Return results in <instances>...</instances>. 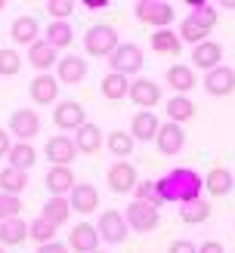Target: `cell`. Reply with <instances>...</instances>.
I'll list each match as a JSON object with an SVG mask.
<instances>
[{
	"label": "cell",
	"mask_w": 235,
	"mask_h": 253,
	"mask_svg": "<svg viewBox=\"0 0 235 253\" xmlns=\"http://www.w3.org/2000/svg\"><path fill=\"white\" fill-rule=\"evenodd\" d=\"M155 188H158V195L164 204H186V201H198L204 192V176H198L195 170L189 167H177V170H170L164 173L161 179H155Z\"/></svg>",
	"instance_id": "obj_1"
},
{
	"label": "cell",
	"mask_w": 235,
	"mask_h": 253,
	"mask_svg": "<svg viewBox=\"0 0 235 253\" xmlns=\"http://www.w3.org/2000/svg\"><path fill=\"white\" fill-rule=\"evenodd\" d=\"M118 46H121V37L111 25H90L84 34V49L96 59H108Z\"/></svg>",
	"instance_id": "obj_2"
},
{
	"label": "cell",
	"mask_w": 235,
	"mask_h": 253,
	"mask_svg": "<svg viewBox=\"0 0 235 253\" xmlns=\"http://www.w3.org/2000/svg\"><path fill=\"white\" fill-rule=\"evenodd\" d=\"M133 12H136V19H140L142 25H152L155 31H161V28H170L173 25V6L170 3H164V0H140V3L133 6Z\"/></svg>",
	"instance_id": "obj_3"
},
{
	"label": "cell",
	"mask_w": 235,
	"mask_h": 253,
	"mask_svg": "<svg viewBox=\"0 0 235 253\" xmlns=\"http://www.w3.org/2000/svg\"><path fill=\"white\" fill-rule=\"evenodd\" d=\"M142 46H136V43H121L115 53L108 56V68L115 71V74H124V78H130V74H140L142 71Z\"/></svg>",
	"instance_id": "obj_4"
},
{
	"label": "cell",
	"mask_w": 235,
	"mask_h": 253,
	"mask_svg": "<svg viewBox=\"0 0 235 253\" xmlns=\"http://www.w3.org/2000/svg\"><path fill=\"white\" fill-rule=\"evenodd\" d=\"M124 222H127V229H133V232H152L161 222V210L152 207V204H142V201H130V204L124 207Z\"/></svg>",
	"instance_id": "obj_5"
},
{
	"label": "cell",
	"mask_w": 235,
	"mask_h": 253,
	"mask_svg": "<svg viewBox=\"0 0 235 253\" xmlns=\"http://www.w3.org/2000/svg\"><path fill=\"white\" fill-rule=\"evenodd\" d=\"M9 136H16L19 142H31V139L41 133V115L31 108H16L9 115Z\"/></svg>",
	"instance_id": "obj_6"
},
{
	"label": "cell",
	"mask_w": 235,
	"mask_h": 253,
	"mask_svg": "<svg viewBox=\"0 0 235 253\" xmlns=\"http://www.w3.org/2000/svg\"><path fill=\"white\" fill-rule=\"evenodd\" d=\"M96 232L108 244H124V238H127L130 229H127V222H124V213L121 210H102V213H99Z\"/></svg>",
	"instance_id": "obj_7"
},
{
	"label": "cell",
	"mask_w": 235,
	"mask_h": 253,
	"mask_svg": "<svg viewBox=\"0 0 235 253\" xmlns=\"http://www.w3.org/2000/svg\"><path fill=\"white\" fill-rule=\"evenodd\" d=\"M105 182H108V188H111L115 195H127V192H133V188H136L140 176H136V167H133L130 161H115V164L108 167Z\"/></svg>",
	"instance_id": "obj_8"
},
{
	"label": "cell",
	"mask_w": 235,
	"mask_h": 253,
	"mask_svg": "<svg viewBox=\"0 0 235 253\" xmlns=\"http://www.w3.org/2000/svg\"><path fill=\"white\" fill-rule=\"evenodd\" d=\"M127 96H130V102L140 105L142 111H152L161 102V86L152 78H136V81H130V93Z\"/></svg>",
	"instance_id": "obj_9"
},
{
	"label": "cell",
	"mask_w": 235,
	"mask_h": 253,
	"mask_svg": "<svg viewBox=\"0 0 235 253\" xmlns=\"http://www.w3.org/2000/svg\"><path fill=\"white\" fill-rule=\"evenodd\" d=\"M53 124L59 130H78V126L87 124V111L81 102H74V99H65V102H56L53 108Z\"/></svg>",
	"instance_id": "obj_10"
},
{
	"label": "cell",
	"mask_w": 235,
	"mask_h": 253,
	"mask_svg": "<svg viewBox=\"0 0 235 253\" xmlns=\"http://www.w3.org/2000/svg\"><path fill=\"white\" fill-rule=\"evenodd\" d=\"M44 155H47V161H53V167H68L74 155H78V148H74L71 136H49L44 145Z\"/></svg>",
	"instance_id": "obj_11"
},
{
	"label": "cell",
	"mask_w": 235,
	"mask_h": 253,
	"mask_svg": "<svg viewBox=\"0 0 235 253\" xmlns=\"http://www.w3.org/2000/svg\"><path fill=\"white\" fill-rule=\"evenodd\" d=\"M99 232H96V225H90V222H78L71 229V235H68V250H74V253H96L99 250Z\"/></svg>",
	"instance_id": "obj_12"
},
{
	"label": "cell",
	"mask_w": 235,
	"mask_h": 253,
	"mask_svg": "<svg viewBox=\"0 0 235 253\" xmlns=\"http://www.w3.org/2000/svg\"><path fill=\"white\" fill-rule=\"evenodd\" d=\"M204 90H207L210 96H217V99L235 93V68L220 65V68H214V71H207V74H204Z\"/></svg>",
	"instance_id": "obj_13"
},
{
	"label": "cell",
	"mask_w": 235,
	"mask_h": 253,
	"mask_svg": "<svg viewBox=\"0 0 235 253\" xmlns=\"http://www.w3.org/2000/svg\"><path fill=\"white\" fill-rule=\"evenodd\" d=\"M155 145H158V151L161 155H167V158H173V155H180L183 151V145H186V133H183V126L180 124H161V130H158V136H155Z\"/></svg>",
	"instance_id": "obj_14"
},
{
	"label": "cell",
	"mask_w": 235,
	"mask_h": 253,
	"mask_svg": "<svg viewBox=\"0 0 235 253\" xmlns=\"http://www.w3.org/2000/svg\"><path fill=\"white\" fill-rule=\"evenodd\" d=\"M102 142H105V133L99 130V124L87 121L84 126L74 130V148H78V155H96L102 148Z\"/></svg>",
	"instance_id": "obj_15"
},
{
	"label": "cell",
	"mask_w": 235,
	"mask_h": 253,
	"mask_svg": "<svg viewBox=\"0 0 235 253\" xmlns=\"http://www.w3.org/2000/svg\"><path fill=\"white\" fill-rule=\"evenodd\" d=\"M87 78V59L84 56H62L56 62V81L59 84H81Z\"/></svg>",
	"instance_id": "obj_16"
},
{
	"label": "cell",
	"mask_w": 235,
	"mask_h": 253,
	"mask_svg": "<svg viewBox=\"0 0 235 253\" xmlns=\"http://www.w3.org/2000/svg\"><path fill=\"white\" fill-rule=\"evenodd\" d=\"M44 182H47V188H49V198H68L71 188L78 185V182H74L71 167H49L47 176H44Z\"/></svg>",
	"instance_id": "obj_17"
},
{
	"label": "cell",
	"mask_w": 235,
	"mask_h": 253,
	"mask_svg": "<svg viewBox=\"0 0 235 253\" xmlns=\"http://www.w3.org/2000/svg\"><path fill=\"white\" fill-rule=\"evenodd\" d=\"M68 204H71V210L74 213H96L99 210V192L90 185V182H78L71 188V195H68Z\"/></svg>",
	"instance_id": "obj_18"
},
{
	"label": "cell",
	"mask_w": 235,
	"mask_h": 253,
	"mask_svg": "<svg viewBox=\"0 0 235 253\" xmlns=\"http://www.w3.org/2000/svg\"><path fill=\"white\" fill-rule=\"evenodd\" d=\"M9 37L16 46H31L34 41H41V25H37L34 16H19L9 25Z\"/></svg>",
	"instance_id": "obj_19"
},
{
	"label": "cell",
	"mask_w": 235,
	"mask_h": 253,
	"mask_svg": "<svg viewBox=\"0 0 235 253\" xmlns=\"http://www.w3.org/2000/svg\"><path fill=\"white\" fill-rule=\"evenodd\" d=\"M28 93H31V102H34V105H49V102H56V96H59V81H56V74H37V78L31 81V86H28Z\"/></svg>",
	"instance_id": "obj_20"
},
{
	"label": "cell",
	"mask_w": 235,
	"mask_h": 253,
	"mask_svg": "<svg viewBox=\"0 0 235 253\" xmlns=\"http://www.w3.org/2000/svg\"><path fill=\"white\" fill-rule=\"evenodd\" d=\"M192 62L198 68H204V71H214V68H220L223 65V46L217 43V41H207L204 43H198V46H192Z\"/></svg>",
	"instance_id": "obj_21"
},
{
	"label": "cell",
	"mask_w": 235,
	"mask_h": 253,
	"mask_svg": "<svg viewBox=\"0 0 235 253\" xmlns=\"http://www.w3.org/2000/svg\"><path fill=\"white\" fill-rule=\"evenodd\" d=\"M161 130V121L155 111H136L133 115V124H130V136L136 142H148V139H155Z\"/></svg>",
	"instance_id": "obj_22"
},
{
	"label": "cell",
	"mask_w": 235,
	"mask_h": 253,
	"mask_svg": "<svg viewBox=\"0 0 235 253\" xmlns=\"http://www.w3.org/2000/svg\"><path fill=\"white\" fill-rule=\"evenodd\" d=\"M28 62H31V65L41 71V74H49V65H56V62H59V53L41 37V41H34V43L28 46Z\"/></svg>",
	"instance_id": "obj_23"
},
{
	"label": "cell",
	"mask_w": 235,
	"mask_h": 253,
	"mask_svg": "<svg viewBox=\"0 0 235 253\" xmlns=\"http://www.w3.org/2000/svg\"><path fill=\"white\" fill-rule=\"evenodd\" d=\"M6 161H9V167H12V170L28 173V170L34 167V164H37V148H34L31 142H12V148H9Z\"/></svg>",
	"instance_id": "obj_24"
},
{
	"label": "cell",
	"mask_w": 235,
	"mask_h": 253,
	"mask_svg": "<svg viewBox=\"0 0 235 253\" xmlns=\"http://www.w3.org/2000/svg\"><path fill=\"white\" fill-rule=\"evenodd\" d=\"M164 81H167L170 90H177V96H186L189 90H195V71L189 65H170Z\"/></svg>",
	"instance_id": "obj_25"
},
{
	"label": "cell",
	"mask_w": 235,
	"mask_h": 253,
	"mask_svg": "<svg viewBox=\"0 0 235 253\" xmlns=\"http://www.w3.org/2000/svg\"><path fill=\"white\" fill-rule=\"evenodd\" d=\"M204 188H207L214 198L229 195L232 188H235V176H232V170H226V167H214V170L204 176Z\"/></svg>",
	"instance_id": "obj_26"
},
{
	"label": "cell",
	"mask_w": 235,
	"mask_h": 253,
	"mask_svg": "<svg viewBox=\"0 0 235 253\" xmlns=\"http://www.w3.org/2000/svg\"><path fill=\"white\" fill-rule=\"evenodd\" d=\"M164 111H167V121L170 124H186V121H192L195 118V102L189 96H170L167 102H164Z\"/></svg>",
	"instance_id": "obj_27"
},
{
	"label": "cell",
	"mask_w": 235,
	"mask_h": 253,
	"mask_svg": "<svg viewBox=\"0 0 235 253\" xmlns=\"http://www.w3.org/2000/svg\"><path fill=\"white\" fill-rule=\"evenodd\" d=\"M148 46H152V53L177 56L180 49H183V41H180V34L173 31V28H161V31H155L152 37H148Z\"/></svg>",
	"instance_id": "obj_28"
},
{
	"label": "cell",
	"mask_w": 235,
	"mask_h": 253,
	"mask_svg": "<svg viewBox=\"0 0 235 253\" xmlns=\"http://www.w3.org/2000/svg\"><path fill=\"white\" fill-rule=\"evenodd\" d=\"M99 93H102L108 102H118V99H124L130 93V78H124V74H115L108 71L102 81H99Z\"/></svg>",
	"instance_id": "obj_29"
},
{
	"label": "cell",
	"mask_w": 235,
	"mask_h": 253,
	"mask_svg": "<svg viewBox=\"0 0 235 253\" xmlns=\"http://www.w3.org/2000/svg\"><path fill=\"white\" fill-rule=\"evenodd\" d=\"M25 238H28V222L22 216L0 222V247H16V244L25 241Z\"/></svg>",
	"instance_id": "obj_30"
},
{
	"label": "cell",
	"mask_w": 235,
	"mask_h": 253,
	"mask_svg": "<svg viewBox=\"0 0 235 253\" xmlns=\"http://www.w3.org/2000/svg\"><path fill=\"white\" fill-rule=\"evenodd\" d=\"M189 19L195 22V25H201L204 31H210L217 25V19H220V12H217V6L214 3H207V0H189Z\"/></svg>",
	"instance_id": "obj_31"
},
{
	"label": "cell",
	"mask_w": 235,
	"mask_h": 253,
	"mask_svg": "<svg viewBox=\"0 0 235 253\" xmlns=\"http://www.w3.org/2000/svg\"><path fill=\"white\" fill-rule=\"evenodd\" d=\"M25 188H28V173L12 170V167H3V170H0V192H3V195L22 198Z\"/></svg>",
	"instance_id": "obj_32"
},
{
	"label": "cell",
	"mask_w": 235,
	"mask_h": 253,
	"mask_svg": "<svg viewBox=\"0 0 235 253\" xmlns=\"http://www.w3.org/2000/svg\"><path fill=\"white\" fill-rule=\"evenodd\" d=\"M44 41H47V43L59 53V49H65V46L74 41V28H71L68 22H49V25H47Z\"/></svg>",
	"instance_id": "obj_33"
},
{
	"label": "cell",
	"mask_w": 235,
	"mask_h": 253,
	"mask_svg": "<svg viewBox=\"0 0 235 253\" xmlns=\"http://www.w3.org/2000/svg\"><path fill=\"white\" fill-rule=\"evenodd\" d=\"M180 219L186 225H198V222H207L210 219V204L204 198L198 201H186V204H180Z\"/></svg>",
	"instance_id": "obj_34"
},
{
	"label": "cell",
	"mask_w": 235,
	"mask_h": 253,
	"mask_svg": "<svg viewBox=\"0 0 235 253\" xmlns=\"http://www.w3.org/2000/svg\"><path fill=\"white\" fill-rule=\"evenodd\" d=\"M41 216H44L47 222H53L56 229H59V225H65L68 216H71V204H68V198H49L47 204H44V213H41Z\"/></svg>",
	"instance_id": "obj_35"
},
{
	"label": "cell",
	"mask_w": 235,
	"mask_h": 253,
	"mask_svg": "<svg viewBox=\"0 0 235 253\" xmlns=\"http://www.w3.org/2000/svg\"><path fill=\"white\" fill-rule=\"evenodd\" d=\"M105 145L115 158H130L133 148H136V139L124 130H111V133H105Z\"/></svg>",
	"instance_id": "obj_36"
},
{
	"label": "cell",
	"mask_w": 235,
	"mask_h": 253,
	"mask_svg": "<svg viewBox=\"0 0 235 253\" xmlns=\"http://www.w3.org/2000/svg\"><path fill=\"white\" fill-rule=\"evenodd\" d=\"M28 238L41 247V244H49V241H56V225L53 222H47L44 216H37L28 222Z\"/></svg>",
	"instance_id": "obj_37"
},
{
	"label": "cell",
	"mask_w": 235,
	"mask_h": 253,
	"mask_svg": "<svg viewBox=\"0 0 235 253\" xmlns=\"http://www.w3.org/2000/svg\"><path fill=\"white\" fill-rule=\"evenodd\" d=\"M177 34H180V41H183V43H192V46H198V43H204V41H207V34H210V31H204L201 25H195L189 16H186V19L180 22Z\"/></svg>",
	"instance_id": "obj_38"
},
{
	"label": "cell",
	"mask_w": 235,
	"mask_h": 253,
	"mask_svg": "<svg viewBox=\"0 0 235 253\" xmlns=\"http://www.w3.org/2000/svg\"><path fill=\"white\" fill-rule=\"evenodd\" d=\"M22 53L16 46H6V49H0V78H12V74H19L22 68Z\"/></svg>",
	"instance_id": "obj_39"
},
{
	"label": "cell",
	"mask_w": 235,
	"mask_h": 253,
	"mask_svg": "<svg viewBox=\"0 0 235 253\" xmlns=\"http://www.w3.org/2000/svg\"><path fill=\"white\" fill-rule=\"evenodd\" d=\"M133 201H142V204H152V207H161V204H164V201H161V195H158V188H155V179L136 182V188H133Z\"/></svg>",
	"instance_id": "obj_40"
},
{
	"label": "cell",
	"mask_w": 235,
	"mask_h": 253,
	"mask_svg": "<svg viewBox=\"0 0 235 253\" xmlns=\"http://www.w3.org/2000/svg\"><path fill=\"white\" fill-rule=\"evenodd\" d=\"M22 198H16V195H3L0 192V222H6V219H16V216H22Z\"/></svg>",
	"instance_id": "obj_41"
},
{
	"label": "cell",
	"mask_w": 235,
	"mask_h": 253,
	"mask_svg": "<svg viewBox=\"0 0 235 253\" xmlns=\"http://www.w3.org/2000/svg\"><path fill=\"white\" fill-rule=\"evenodd\" d=\"M47 12L56 22H68V16L74 12V3L71 0H47Z\"/></svg>",
	"instance_id": "obj_42"
},
{
	"label": "cell",
	"mask_w": 235,
	"mask_h": 253,
	"mask_svg": "<svg viewBox=\"0 0 235 253\" xmlns=\"http://www.w3.org/2000/svg\"><path fill=\"white\" fill-rule=\"evenodd\" d=\"M167 253H198V247L189 241V238H180V241H173L167 247Z\"/></svg>",
	"instance_id": "obj_43"
},
{
	"label": "cell",
	"mask_w": 235,
	"mask_h": 253,
	"mask_svg": "<svg viewBox=\"0 0 235 253\" xmlns=\"http://www.w3.org/2000/svg\"><path fill=\"white\" fill-rule=\"evenodd\" d=\"M37 253H71V250H68V244H62V241H49V244L37 247Z\"/></svg>",
	"instance_id": "obj_44"
},
{
	"label": "cell",
	"mask_w": 235,
	"mask_h": 253,
	"mask_svg": "<svg viewBox=\"0 0 235 253\" xmlns=\"http://www.w3.org/2000/svg\"><path fill=\"white\" fill-rule=\"evenodd\" d=\"M9 148H12V136H9V130H3V126H0V158H6Z\"/></svg>",
	"instance_id": "obj_45"
},
{
	"label": "cell",
	"mask_w": 235,
	"mask_h": 253,
	"mask_svg": "<svg viewBox=\"0 0 235 253\" xmlns=\"http://www.w3.org/2000/svg\"><path fill=\"white\" fill-rule=\"evenodd\" d=\"M198 253H226V247H223L220 241H204L201 247H198Z\"/></svg>",
	"instance_id": "obj_46"
},
{
	"label": "cell",
	"mask_w": 235,
	"mask_h": 253,
	"mask_svg": "<svg viewBox=\"0 0 235 253\" xmlns=\"http://www.w3.org/2000/svg\"><path fill=\"white\" fill-rule=\"evenodd\" d=\"M84 6L90 9V12H99V9H105V6H108V0H84Z\"/></svg>",
	"instance_id": "obj_47"
},
{
	"label": "cell",
	"mask_w": 235,
	"mask_h": 253,
	"mask_svg": "<svg viewBox=\"0 0 235 253\" xmlns=\"http://www.w3.org/2000/svg\"><path fill=\"white\" fill-rule=\"evenodd\" d=\"M223 9H235V0H223Z\"/></svg>",
	"instance_id": "obj_48"
},
{
	"label": "cell",
	"mask_w": 235,
	"mask_h": 253,
	"mask_svg": "<svg viewBox=\"0 0 235 253\" xmlns=\"http://www.w3.org/2000/svg\"><path fill=\"white\" fill-rule=\"evenodd\" d=\"M3 6H6V3H3V0H0V12H3Z\"/></svg>",
	"instance_id": "obj_49"
},
{
	"label": "cell",
	"mask_w": 235,
	"mask_h": 253,
	"mask_svg": "<svg viewBox=\"0 0 235 253\" xmlns=\"http://www.w3.org/2000/svg\"><path fill=\"white\" fill-rule=\"evenodd\" d=\"M0 253H6V247H0Z\"/></svg>",
	"instance_id": "obj_50"
},
{
	"label": "cell",
	"mask_w": 235,
	"mask_h": 253,
	"mask_svg": "<svg viewBox=\"0 0 235 253\" xmlns=\"http://www.w3.org/2000/svg\"><path fill=\"white\" fill-rule=\"evenodd\" d=\"M96 253H105V250H96Z\"/></svg>",
	"instance_id": "obj_51"
},
{
	"label": "cell",
	"mask_w": 235,
	"mask_h": 253,
	"mask_svg": "<svg viewBox=\"0 0 235 253\" xmlns=\"http://www.w3.org/2000/svg\"><path fill=\"white\" fill-rule=\"evenodd\" d=\"M232 176H235V173H232Z\"/></svg>",
	"instance_id": "obj_52"
}]
</instances>
